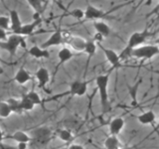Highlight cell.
Returning a JSON list of instances; mask_svg holds the SVG:
<instances>
[{
    "mask_svg": "<svg viewBox=\"0 0 159 149\" xmlns=\"http://www.w3.org/2000/svg\"><path fill=\"white\" fill-rule=\"evenodd\" d=\"M152 35L153 34L151 32H149L148 30H143V31H138V32L132 33L128 39L125 48H124L123 51L119 54L121 62L125 61V60H127L129 58H131L132 50L144 45L145 42L147 41V39L150 38Z\"/></svg>",
    "mask_w": 159,
    "mask_h": 149,
    "instance_id": "6da1fadb",
    "label": "cell"
},
{
    "mask_svg": "<svg viewBox=\"0 0 159 149\" xmlns=\"http://www.w3.org/2000/svg\"><path fill=\"white\" fill-rule=\"evenodd\" d=\"M108 83H109V73L106 74H99V76L96 78V86L99 93V101H101L102 112H106L109 106Z\"/></svg>",
    "mask_w": 159,
    "mask_h": 149,
    "instance_id": "7a4b0ae2",
    "label": "cell"
},
{
    "mask_svg": "<svg viewBox=\"0 0 159 149\" xmlns=\"http://www.w3.org/2000/svg\"><path fill=\"white\" fill-rule=\"evenodd\" d=\"M54 132L48 126H40L35 128L32 131V141L35 146L38 148H45L53 138Z\"/></svg>",
    "mask_w": 159,
    "mask_h": 149,
    "instance_id": "3957f363",
    "label": "cell"
},
{
    "mask_svg": "<svg viewBox=\"0 0 159 149\" xmlns=\"http://www.w3.org/2000/svg\"><path fill=\"white\" fill-rule=\"evenodd\" d=\"M19 47L26 48V42H25L24 37L20 36V35L12 34L10 35L7 41L5 42H0V48L7 51L10 56L13 57L16 54L17 50Z\"/></svg>",
    "mask_w": 159,
    "mask_h": 149,
    "instance_id": "277c9868",
    "label": "cell"
},
{
    "mask_svg": "<svg viewBox=\"0 0 159 149\" xmlns=\"http://www.w3.org/2000/svg\"><path fill=\"white\" fill-rule=\"evenodd\" d=\"M159 55V47L154 45H142L131 52V58L137 60H150Z\"/></svg>",
    "mask_w": 159,
    "mask_h": 149,
    "instance_id": "5b68a950",
    "label": "cell"
},
{
    "mask_svg": "<svg viewBox=\"0 0 159 149\" xmlns=\"http://www.w3.org/2000/svg\"><path fill=\"white\" fill-rule=\"evenodd\" d=\"M71 36L72 35H70V34L66 35L61 29H58L41 45V47L43 49L48 50L51 47L60 46V45H63V44H68V41L70 40V38H71Z\"/></svg>",
    "mask_w": 159,
    "mask_h": 149,
    "instance_id": "8992f818",
    "label": "cell"
},
{
    "mask_svg": "<svg viewBox=\"0 0 159 149\" xmlns=\"http://www.w3.org/2000/svg\"><path fill=\"white\" fill-rule=\"evenodd\" d=\"M98 46L102 49V51L103 52V55H104V57H106L107 61L111 64L112 69H117L121 66L120 57H119V55L116 51H113L112 49L104 48L103 46H102V44H98Z\"/></svg>",
    "mask_w": 159,
    "mask_h": 149,
    "instance_id": "52a82bcc",
    "label": "cell"
},
{
    "mask_svg": "<svg viewBox=\"0 0 159 149\" xmlns=\"http://www.w3.org/2000/svg\"><path fill=\"white\" fill-rule=\"evenodd\" d=\"M107 16V12L102 9L93 6V5H88L86 10H84V18L87 20H94V21H99Z\"/></svg>",
    "mask_w": 159,
    "mask_h": 149,
    "instance_id": "ba28073f",
    "label": "cell"
},
{
    "mask_svg": "<svg viewBox=\"0 0 159 149\" xmlns=\"http://www.w3.org/2000/svg\"><path fill=\"white\" fill-rule=\"evenodd\" d=\"M88 86H89V82L75 81V82L71 83V84H70L69 93L71 94V96L83 97L88 92Z\"/></svg>",
    "mask_w": 159,
    "mask_h": 149,
    "instance_id": "9c48e42d",
    "label": "cell"
},
{
    "mask_svg": "<svg viewBox=\"0 0 159 149\" xmlns=\"http://www.w3.org/2000/svg\"><path fill=\"white\" fill-rule=\"evenodd\" d=\"M9 18H10V31H12V34L18 35L23 26L18 11H16V10H14V9L10 10Z\"/></svg>",
    "mask_w": 159,
    "mask_h": 149,
    "instance_id": "30bf717a",
    "label": "cell"
},
{
    "mask_svg": "<svg viewBox=\"0 0 159 149\" xmlns=\"http://www.w3.org/2000/svg\"><path fill=\"white\" fill-rule=\"evenodd\" d=\"M124 126H125V121L124 119L120 116L118 117H114L111 119V122L108 124V130H109V135H114L117 136L119 133H120Z\"/></svg>",
    "mask_w": 159,
    "mask_h": 149,
    "instance_id": "8fae6325",
    "label": "cell"
},
{
    "mask_svg": "<svg viewBox=\"0 0 159 149\" xmlns=\"http://www.w3.org/2000/svg\"><path fill=\"white\" fill-rule=\"evenodd\" d=\"M75 53L72 51L71 49L68 47H63L61 48V50L58 53V59H59V64L56 66V71H55V74L59 70V68L62 66V65L66 64L67 62H69L72 58H74Z\"/></svg>",
    "mask_w": 159,
    "mask_h": 149,
    "instance_id": "7c38bea8",
    "label": "cell"
},
{
    "mask_svg": "<svg viewBox=\"0 0 159 149\" xmlns=\"http://www.w3.org/2000/svg\"><path fill=\"white\" fill-rule=\"evenodd\" d=\"M35 77H36L37 81L39 83V87L42 88H45V87H46L48 83L50 82V79H51L49 71L44 67H41L37 70V72L35 73Z\"/></svg>",
    "mask_w": 159,
    "mask_h": 149,
    "instance_id": "4fadbf2b",
    "label": "cell"
},
{
    "mask_svg": "<svg viewBox=\"0 0 159 149\" xmlns=\"http://www.w3.org/2000/svg\"><path fill=\"white\" fill-rule=\"evenodd\" d=\"M136 119L142 125H152L156 121V114L152 111H147L137 115Z\"/></svg>",
    "mask_w": 159,
    "mask_h": 149,
    "instance_id": "5bb4252c",
    "label": "cell"
},
{
    "mask_svg": "<svg viewBox=\"0 0 159 149\" xmlns=\"http://www.w3.org/2000/svg\"><path fill=\"white\" fill-rule=\"evenodd\" d=\"M87 40H84L82 37L79 36H71L70 40L68 41V44L72 47L74 51L77 52H84V49H86V45H87Z\"/></svg>",
    "mask_w": 159,
    "mask_h": 149,
    "instance_id": "9a60e30c",
    "label": "cell"
},
{
    "mask_svg": "<svg viewBox=\"0 0 159 149\" xmlns=\"http://www.w3.org/2000/svg\"><path fill=\"white\" fill-rule=\"evenodd\" d=\"M42 23V19L39 18V19H35L34 21H32L31 23H28V24H24L21 30H20V32L18 35L22 37H25V36H29V35H31L35 30L37 29V27L39 26L40 24Z\"/></svg>",
    "mask_w": 159,
    "mask_h": 149,
    "instance_id": "2e32d148",
    "label": "cell"
},
{
    "mask_svg": "<svg viewBox=\"0 0 159 149\" xmlns=\"http://www.w3.org/2000/svg\"><path fill=\"white\" fill-rule=\"evenodd\" d=\"M93 28L96 30V33L101 34L104 39L111 36L112 32L109 25L104 21H93Z\"/></svg>",
    "mask_w": 159,
    "mask_h": 149,
    "instance_id": "e0dca14e",
    "label": "cell"
},
{
    "mask_svg": "<svg viewBox=\"0 0 159 149\" xmlns=\"http://www.w3.org/2000/svg\"><path fill=\"white\" fill-rule=\"evenodd\" d=\"M28 54L35 59H48L50 58V53L48 50L43 49L41 46H32L28 50Z\"/></svg>",
    "mask_w": 159,
    "mask_h": 149,
    "instance_id": "ac0fdd59",
    "label": "cell"
},
{
    "mask_svg": "<svg viewBox=\"0 0 159 149\" xmlns=\"http://www.w3.org/2000/svg\"><path fill=\"white\" fill-rule=\"evenodd\" d=\"M31 79H32L31 74H29V72L24 67L19 68V70L16 72L15 77H14V81L18 84H21V86L22 84H27L28 82L31 81Z\"/></svg>",
    "mask_w": 159,
    "mask_h": 149,
    "instance_id": "d6986e66",
    "label": "cell"
},
{
    "mask_svg": "<svg viewBox=\"0 0 159 149\" xmlns=\"http://www.w3.org/2000/svg\"><path fill=\"white\" fill-rule=\"evenodd\" d=\"M6 139H12V140L16 141L17 143H21V142H25V143H31L32 141V137L31 135H29L28 133L24 132V131H15L13 134H10V135L5 136Z\"/></svg>",
    "mask_w": 159,
    "mask_h": 149,
    "instance_id": "ffe728a7",
    "label": "cell"
},
{
    "mask_svg": "<svg viewBox=\"0 0 159 149\" xmlns=\"http://www.w3.org/2000/svg\"><path fill=\"white\" fill-rule=\"evenodd\" d=\"M103 145L106 149H122L121 142L117 136L109 135L103 142Z\"/></svg>",
    "mask_w": 159,
    "mask_h": 149,
    "instance_id": "44dd1931",
    "label": "cell"
},
{
    "mask_svg": "<svg viewBox=\"0 0 159 149\" xmlns=\"http://www.w3.org/2000/svg\"><path fill=\"white\" fill-rule=\"evenodd\" d=\"M27 2L29 3V5L32 7V9L35 11L34 16L40 17V15L43 13L45 7H46V4H44L46 2L42 1V0H28Z\"/></svg>",
    "mask_w": 159,
    "mask_h": 149,
    "instance_id": "7402d4cb",
    "label": "cell"
},
{
    "mask_svg": "<svg viewBox=\"0 0 159 149\" xmlns=\"http://www.w3.org/2000/svg\"><path fill=\"white\" fill-rule=\"evenodd\" d=\"M56 135L59 139H61L62 141L69 143L74 140V134L71 130H69L67 128H60L56 131Z\"/></svg>",
    "mask_w": 159,
    "mask_h": 149,
    "instance_id": "603a6c76",
    "label": "cell"
},
{
    "mask_svg": "<svg viewBox=\"0 0 159 149\" xmlns=\"http://www.w3.org/2000/svg\"><path fill=\"white\" fill-rule=\"evenodd\" d=\"M97 48H98V44L93 41V40H91V41H88L87 42V45H86V49H84V53L87 54L88 56V62H87V67L89 63L91 62V59L93 57V55L96 54L97 52Z\"/></svg>",
    "mask_w": 159,
    "mask_h": 149,
    "instance_id": "cb8c5ba5",
    "label": "cell"
},
{
    "mask_svg": "<svg viewBox=\"0 0 159 149\" xmlns=\"http://www.w3.org/2000/svg\"><path fill=\"white\" fill-rule=\"evenodd\" d=\"M8 104L10 108H11V111L13 113H21L23 112L22 108H21V103H20V99H17V98H14V97H11L9 98L7 101Z\"/></svg>",
    "mask_w": 159,
    "mask_h": 149,
    "instance_id": "d4e9b609",
    "label": "cell"
},
{
    "mask_svg": "<svg viewBox=\"0 0 159 149\" xmlns=\"http://www.w3.org/2000/svg\"><path fill=\"white\" fill-rule=\"evenodd\" d=\"M20 103H21V108L23 111H31L36 106L25 94H23L22 97L20 98Z\"/></svg>",
    "mask_w": 159,
    "mask_h": 149,
    "instance_id": "484cf974",
    "label": "cell"
},
{
    "mask_svg": "<svg viewBox=\"0 0 159 149\" xmlns=\"http://www.w3.org/2000/svg\"><path fill=\"white\" fill-rule=\"evenodd\" d=\"M13 113L11 108H10L7 102H0V117L7 118L10 116V114Z\"/></svg>",
    "mask_w": 159,
    "mask_h": 149,
    "instance_id": "4316f807",
    "label": "cell"
},
{
    "mask_svg": "<svg viewBox=\"0 0 159 149\" xmlns=\"http://www.w3.org/2000/svg\"><path fill=\"white\" fill-rule=\"evenodd\" d=\"M25 96H26L30 99V101H31L35 104V106H41V104L43 103L42 98H41V97L39 96V93L37 92L31 91V92H29L27 93H25Z\"/></svg>",
    "mask_w": 159,
    "mask_h": 149,
    "instance_id": "83f0119b",
    "label": "cell"
},
{
    "mask_svg": "<svg viewBox=\"0 0 159 149\" xmlns=\"http://www.w3.org/2000/svg\"><path fill=\"white\" fill-rule=\"evenodd\" d=\"M0 29L3 30H10V18L8 16L1 15L0 16Z\"/></svg>",
    "mask_w": 159,
    "mask_h": 149,
    "instance_id": "f1b7e54d",
    "label": "cell"
},
{
    "mask_svg": "<svg viewBox=\"0 0 159 149\" xmlns=\"http://www.w3.org/2000/svg\"><path fill=\"white\" fill-rule=\"evenodd\" d=\"M70 15H71L72 17H74L75 19L80 20V19L84 18V11L80 8H75L70 12Z\"/></svg>",
    "mask_w": 159,
    "mask_h": 149,
    "instance_id": "f546056e",
    "label": "cell"
},
{
    "mask_svg": "<svg viewBox=\"0 0 159 149\" xmlns=\"http://www.w3.org/2000/svg\"><path fill=\"white\" fill-rule=\"evenodd\" d=\"M138 86H139V83L137 84H135L134 87L129 88V94L131 96L132 101H133L134 103L136 102V96H137V88H138Z\"/></svg>",
    "mask_w": 159,
    "mask_h": 149,
    "instance_id": "4dcf8cb0",
    "label": "cell"
},
{
    "mask_svg": "<svg viewBox=\"0 0 159 149\" xmlns=\"http://www.w3.org/2000/svg\"><path fill=\"white\" fill-rule=\"evenodd\" d=\"M8 33L6 30L0 29V42H5L8 40Z\"/></svg>",
    "mask_w": 159,
    "mask_h": 149,
    "instance_id": "1f68e13d",
    "label": "cell"
},
{
    "mask_svg": "<svg viewBox=\"0 0 159 149\" xmlns=\"http://www.w3.org/2000/svg\"><path fill=\"white\" fill-rule=\"evenodd\" d=\"M68 149H86L83 145L81 144H78V143H72L71 145L68 147Z\"/></svg>",
    "mask_w": 159,
    "mask_h": 149,
    "instance_id": "d6a6232c",
    "label": "cell"
},
{
    "mask_svg": "<svg viewBox=\"0 0 159 149\" xmlns=\"http://www.w3.org/2000/svg\"><path fill=\"white\" fill-rule=\"evenodd\" d=\"M29 143H25V142H21V143H17L16 149H28Z\"/></svg>",
    "mask_w": 159,
    "mask_h": 149,
    "instance_id": "836d02e7",
    "label": "cell"
},
{
    "mask_svg": "<svg viewBox=\"0 0 159 149\" xmlns=\"http://www.w3.org/2000/svg\"><path fill=\"white\" fill-rule=\"evenodd\" d=\"M5 139V136H4V134H3V131H2V129L0 128V142L2 143V141Z\"/></svg>",
    "mask_w": 159,
    "mask_h": 149,
    "instance_id": "e575fe53",
    "label": "cell"
},
{
    "mask_svg": "<svg viewBox=\"0 0 159 149\" xmlns=\"http://www.w3.org/2000/svg\"><path fill=\"white\" fill-rule=\"evenodd\" d=\"M0 149H13V148H11V147H6V146H5L4 145V144L3 143H1V142H0Z\"/></svg>",
    "mask_w": 159,
    "mask_h": 149,
    "instance_id": "d590c367",
    "label": "cell"
},
{
    "mask_svg": "<svg viewBox=\"0 0 159 149\" xmlns=\"http://www.w3.org/2000/svg\"><path fill=\"white\" fill-rule=\"evenodd\" d=\"M4 73V70H3V68H2V66L1 65H0V76H1V74Z\"/></svg>",
    "mask_w": 159,
    "mask_h": 149,
    "instance_id": "8d00e7d4",
    "label": "cell"
},
{
    "mask_svg": "<svg viewBox=\"0 0 159 149\" xmlns=\"http://www.w3.org/2000/svg\"><path fill=\"white\" fill-rule=\"evenodd\" d=\"M155 45H156V46H158V47H159V37L155 40Z\"/></svg>",
    "mask_w": 159,
    "mask_h": 149,
    "instance_id": "74e56055",
    "label": "cell"
},
{
    "mask_svg": "<svg viewBox=\"0 0 159 149\" xmlns=\"http://www.w3.org/2000/svg\"><path fill=\"white\" fill-rule=\"evenodd\" d=\"M159 128V118H158V124H157V129Z\"/></svg>",
    "mask_w": 159,
    "mask_h": 149,
    "instance_id": "f35d334b",
    "label": "cell"
},
{
    "mask_svg": "<svg viewBox=\"0 0 159 149\" xmlns=\"http://www.w3.org/2000/svg\"><path fill=\"white\" fill-rule=\"evenodd\" d=\"M60 149H68V147H62V148H60Z\"/></svg>",
    "mask_w": 159,
    "mask_h": 149,
    "instance_id": "ab89813d",
    "label": "cell"
},
{
    "mask_svg": "<svg viewBox=\"0 0 159 149\" xmlns=\"http://www.w3.org/2000/svg\"><path fill=\"white\" fill-rule=\"evenodd\" d=\"M0 61H1V56H0Z\"/></svg>",
    "mask_w": 159,
    "mask_h": 149,
    "instance_id": "60d3db41",
    "label": "cell"
},
{
    "mask_svg": "<svg viewBox=\"0 0 159 149\" xmlns=\"http://www.w3.org/2000/svg\"><path fill=\"white\" fill-rule=\"evenodd\" d=\"M127 149H133V148H127Z\"/></svg>",
    "mask_w": 159,
    "mask_h": 149,
    "instance_id": "b9f144b4",
    "label": "cell"
}]
</instances>
